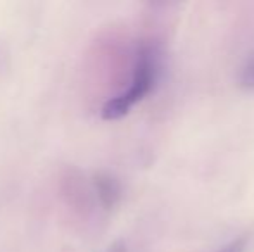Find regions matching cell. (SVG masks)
Listing matches in <instances>:
<instances>
[{
    "label": "cell",
    "mask_w": 254,
    "mask_h": 252,
    "mask_svg": "<svg viewBox=\"0 0 254 252\" xmlns=\"http://www.w3.org/2000/svg\"><path fill=\"white\" fill-rule=\"evenodd\" d=\"M161 73V52L159 47L152 42H147L138 50L137 64L133 71V81L125 94H121L130 105L149 95L157 85Z\"/></svg>",
    "instance_id": "obj_1"
},
{
    "label": "cell",
    "mask_w": 254,
    "mask_h": 252,
    "mask_svg": "<svg viewBox=\"0 0 254 252\" xmlns=\"http://www.w3.org/2000/svg\"><path fill=\"white\" fill-rule=\"evenodd\" d=\"M94 187L97 192L99 202L102 204L104 209L111 211L118 205L121 199V185L116 176L109 175L106 171L95 173L94 175Z\"/></svg>",
    "instance_id": "obj_2"
},
{
    "label": "cell",
    "mask_w": 254,
    "mask_h": 252,
    "mask_svg": "<svg viewBox=\"0 0 254 252\" xmlns=\"http://www.w3.org/2000/svg\"><path fill=\"white\" fill-rule=\"evenodd\" d=\"M131 105L127 102V99L123 95H118V97H113L102 105L101 116L107 121H114V119H121L130 112Z\"/></svg>",
    "instance_id": "obj_3"
},
{
    "label": "cell",
    "mask_w": 254,
    "mask_h": 252,
    "mask_svg": "<svg viewBox=\"0 0 254 252\" xmlns=\"http://www.w3.org/2000/svg\"><path fill=\"white\" fill-rule=\"evenodd\" d=\"M237 85L242 90L253 92L254 90V52L246 57L242 66L239 67L237 73Z\"/></svg>",
    "instance_id": "obj_4"
},
{
    "label": "cell",
    "mask_w": 254,
    "mask_h": 252,
    "mask_svg": "<svg viewBox=\"0 0 254 252\" xmlns=\"http://www.w3.org/2000/svg\"><path fill=\"white\" fill-rule=\"evenodd\" d=\"M246 244H248V239H246V237H241V239L234 240V242H230L228 246H225L220 252H244Z\"/></svg>",
    "instance_id": "obj_5"
},
{
    "label": "cell",
    "mask_w": 254,
    "mask_h": 252,
    "mask_svg": "<svg viewBox=\"0 0 254 252\" xmlns=\"http://www.w3.org/2000/svg\"><path fill=\"white\" fill-rule=\"evenodd\" d=\"M106 252H127V246H125L123 240H116V242L107 247Z\"/></svg>",
    "instance_id": "obj_6"
}]
</instances>
